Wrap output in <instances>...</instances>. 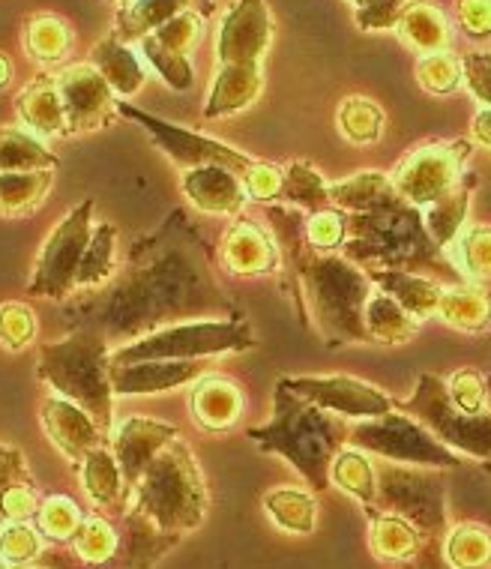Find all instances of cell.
<instances>
[{"instance_id": "6da1fadb", "label": "cell", "mask_w": 491, "mask_h": 569, "mask_svg": "<svg viewBox=\"0 0 491 569\" xmlns=\"http://www.w3.org/2000/svg\"><path fill=\"white\" fill-rule=\"evenodd\" d=\"M210 261L213 249L201 231L183 210H174L159 231L129 249L123 273L106 291L72 306V318L120 345L171 325L240 318Z\"/></svg>"}, {"instance_id": "7a4b0ae2", "label": "cell", "mask_w": 491, "mask_h": 569, "mask_svg": "<svg viewBox=\"0 0 491 569\" xmlns=\"http://www.w3.org/2000/svg\"><path fill=\"white\" fill-rule=\"evenodd\" d=\"M267 226L282 249V264L297 288V303L305 321L327 345H374L365 330V303L374 284L363 267L342 252H318L305 243L303 210L291 204H267Z\"/></svg>"}, {"instance_id": "3957f363", "label": "cell", "mask_w": 491, "mask_h": 569, "mask_svg": "<svg viewBox=\"0 0 491 569\" xmlns=\"http://www.w3.org/2000/svg\"><path fill=\"white\" fill-rule=\"evenodd\" d=\"M342 256L363 270H408L441 284H464L468 279L452 258L434 243L423 222V210L402 196L369 213H348V240Z\"/></svg>"}, {"instance_id": "277c9868", "label": "cell", "mask_w": 491, "mask_h": 569, "mask_svg": "<svg viewBox=\"0 0 491 569\" xmlns=\"http://www.w3.org/2000/svg\"><path fill=\"white\" fill-rule=\"evenodd\" d=\"M348 429L351 426L344 417L305 402L279 381L273 390V417L261 429H249V441L291 461L312 491H327L333 486L330 465L335 452L348 443Z\"/></svg>"}, {"instance_id": "5b68a950", "label": "cell", "mask_w": 491, "mask_h": 569, "mask_svg": "<svg viewBox=\"0 0 491 569\" xmlns=\"http://www.w3.org/2000/svg\"><path fill=\"white\" fill-rule=\"evenodd\" d=\"M127 510H136L162 533L187 537L189 530L204 525L210 510L204 477L198 468L192 447L183 438H174L159 450V456L141 473V480L129 489Z\"/></svg>"}, {"instance_id": "8992f818", "label": "cell", "mask_w": 491, "mask_h": 569, "mask_svg": "<svg viewBox=\"0 0 491 569\" xmlns=\"http://www.w3.org/2000/svg\"><path fill=\"white\" fill-rule=\"evenodd\" d=\"M37 375L51 390L99 422L109 435L114 429V387H111V342L97 330L79 327L60 342H46L40 348Z\"/></svg>"}, {"instance_id": "52a82bcc", "label": "cell", "mask_w": 491, "mask_h": 569, "mask_svg": "<svg viewBox=\"0 0 491 569\" xmlns=\"http://www.w3.org/2000/svg\"><path fill=\"white\" fill-rule=\"evenodd\" d=\"M378 501L374 510L395 512L423 533V558L413 569H450L443 558V540L450 533L447 519V477L434 468H413L395 461H378Z\"/></svg>"}, {"instance_id": "ba28073f", "label": "cell", "mask_w": 491, "mask_h": 569, "mask_svg": "<svg viewBox=\"0 0 491 569\" xmlns=\"http://www.w3.org/2000/svg\"><path fill=\"white\" fill-rule=\"evenodd\" d=\"M255 345L258 333L243 315L222 321H187L111 348V366L144 363V360H219L222 353L249 351Z\"/></svg>"}, {"instance_id": "9c48e42d", "label": "cell", "mask_w": 491, "mask_h": 569, "mask_svg": "<svg viewBox=\"0 0 491 569\" xmlns=\"http://www.w3.org/2000/svg\"><path fill=\"white\" fill-rule=\"evenodd\" d=\"M348 443L383 461L413 465V468L447 471V468L462 465L459 452L438 441L423 422L413 420L411 413H402L399 408L372 420H354V426L348 429Z\"/></svg>"}, {"instance_id": "30bf717a", "label": "cell", "mask_w": 491, "mask_h": 569, "mask_svg": "<svg viewBox=\"0 0 491 569\" xmlns=\"http://www.w3.org/2000/svg\"><path fill=\"white\" fill-rule=\"evenodd\" d=\"M395 408L423 422L450 450L473 456V459H491V411L464 413L452 402L447 381L438 375H420L417 390L404 402H395Z\"/></svg>"}, {"instance_id": "8fae6325", "label": "cell", "mask_w": 491, "mask_h": 569, "mask_svg": "<svg viewBox=\"0 0 491 569\" xmlns=\"http://www.w3.org/2000/svg\"><path fill=\"white\" fill-rule=\"evenodd\" d=\"M90 237H93V198L81 201L63 222L54 226L30 276V295L63 300L72 288H79L76 279H79L81 258L88 252Z\"/></svg>"}, {"instance_id": "7c38bea8", "label": "cell", "mask_w": 491, "mask_h": 569, "mask_svg": "<svg viewBox=\"0 0 491 569\" xmlns=\"http://www.w3.org/2000/svg\"><path fill=\"white\" fill-rule=\"evenodd\" d=\"M471 153L473 144L464 138H459V141H429V144H420L408 157L399 159L390 180L408 204L425 210L462 180L464 162Z\"/></svg>"}, {"instance_id": "4fadbf2b", "label": "cell", "mask_w": 491, "mask_h": 569, "mask_svg": "<svg viewBox=\"0 0 491 569\" xmlns=\"http://www.w3.org/2000/svg\"><path fill=\"white\" fill-rule=\"evenodd\" d=\"M118 111L123 118L136 120L138 127L148 129L150 138H153V144H157L162 153H168L171 162L183 168V171L201 166H219L228 168V171H234V174H240V180H243L258 162V159L246 157L240 150L228 148V144H222L217 138L201 136V132H192V129L174 127V123L153 118L148 111L129 106V102H118Z\"/></svg>"}, {"instance_id": "5bb4252c", "label": "cell", "mask_w": 491, "mask_h": 569, "mask_svg": "<svg viewBox=\"0 0 491 569\" xmlns=\"http://www.w3.org/2000/svg\"><path fill=\"white\" fill-rule=\"evenodd\" d=\"M279 381L305 402L318 405L344 420H372L395 408V399L351 375H300V378H279Z\"/></svg>"}, {"instance_id": "9a60e30c", "label": "cell", "mask_w": 491, "mask_h": 569, "mask_svg": "<svg viewBox=\"0 0 491 569\" xmlns=\"http://www.w3.org/2000/svg\"><path fill=\"white\" fill-rule=\"evenodd\" d=\"M270 46V12L264 0H237L219 28L217 58L219 72L261 76V58Z\"/></svg>"}, {"instance_id": "2e32d148", "label": "cell", "mask_w": 491, "mask_h": 569, "mask_svg": "<svg viewBox=\"0 0 491 569\" xmlns=\"http://www.w3.org/2000/svg\"><path fill=\"white\" fill-rule=\"evenodd\" d=\"M58 90L67 111L69 136L102 129L114 118V90L93 63H72L58 72Z\"/></svg>"}, {"instance_id": "e0dca14e", "label": "cell", "mask_w": 491, "mask_h": 569, "mask_svg": "<svg viewBox=\"0 0 491 569\" xmlns=\"http://www.w3.org/2000/svg\"><path fill=\"white\" fill-rule=\"evenodd\" d=\"M198 37H201V16L187 10L174 16L171 21H166L150 37H144L141 40V51H144V58L153 63V69H157L171 88L189 90L192 81H196L189 54L196 49Z\"/></svg>"}, {"instance_id": "ac0fdd59", "label": "cell", "mask_w": 491, "mask_h": 569, "mask_svg": "<svg viewBox=\"0 0 491 569\" xmlns=\"http://www.w3.org/2000/svg\"><path fill=\"white\" fill-rule=\"evenodd\" d=\"M222 267L231 276H270L282 270V249L275 243L273 231L258 226L255 219H234L222 237Z\"/></svg>"}, {"instance_id": "d6986e66", "label": "cell", "mask_w": 491, "mask_h": 569, "mask_svg": "<svg viewBox=\"0 0 491 569\" xmlns=\"http://www.w3.org/2000/svg\"><path fill=\"white\" fill-rule=\"evenodd\" d=\"M42 429L49 435V441L67 456L72 465H79L90 450L106 447L111 441L109 435L99 429V422L90 417L84 408L69 402L63 396H49L40 408Z\"/></svg>"}, {"instance_id": "ffe728a7", "label": "cell", "mask_w": 491, "mask_h": 569, "mask_svg": "<svg viewBox=\"0 0 491 569\" xmlns=\"http://www.w3.org/2000/svg\"><path fill=\"white\" fill-rule=\"evenodd\" d=\"M217 360H144V363L111 366L114 396H153L196 383L213 372Z\"/></svg>"}, {"instance_id": "44dd1931", "label": "cell", "mask_w": 491, "mask_h": 569, "mask_svg": "<svg viewBox=\"0 0 491 569\" xmlns=\"http://www.w3.org/2000/svg\"><path fill=\"white\" fill-rule=\"evenodd\" d=\"M178 438V429L171 422L153 420V417H127L111 429V450L118 456L120 471L127 477V486L132 489L148 465L159 456L162 447Z\"/></svg>"}, {"instance_id": "7402d4cb", "label": "cell", "mask_w": 491, "mask_h": 569, "mask_svg": "<svg viewBox=\"0 0 491 569\" xmlns=\"http://www.w3.org/2000/svg\"><path fill=\"white\" fill-rule=\"evenodd\" d=\"M180 189L196 210L217 213V217H234L249 201L240 174L219 166L189 168V171H183Z\"/></svg>"}, {"instance_id": "603a6c76", "label": "cell", "mask_w": 491, "mask_h": 569, "mask_svg": "<svg viewBox=\"0 0 491 569\" xmlns=\"http://www.w3.org/2000/svg\"><path fill=\"white\" fill-rule=\"evenodd\" d=\"M189 413L204 432H228L243 417V390L226 375L207 372L192 383Z\"/></svg>"}, {"instance_id": "cb8c5ba5", "label": "cell", "mask_w": 491, "mask_h": 569, "mask_svg": "<svg viewBox=\"0 0 491 569\" xmlns=\"http://www.w3.org/2000/svg\"><path fill=\"white\" fill-rule=\"evenodd\" d=\"M365 273H369L378 291L393 297L395 303L402 306L404 312L417 318V321H425V318H432L441 309L447 284H441L438 279L408 273V270H365Z\"/></svg>"}, {"instance_id": "d4e9b609", "label": "cell", "mask_w": 491, "mask_h": 569, "mask_svg": "<svg viewBox=\"0 0 491 569\" xmlns=\"http://www.w3.org/2000/svg\"><path fill=\"white\" fill-rule=\"evenodd\" d=\"M363 510L369 516V546H372L374 558L408 563L411 569L417 567V560L423 558L425 549L423 533L395 512L374 510V507H363Z\"/></svg>"}, {"instance_id": "484cf974", "label": "cell", "mask_w": 491, "mask_h": 569, "mask_svg": "<svg viewBox=\"0 0 491 569\" xmlns=\"http://www.w3.org/2000/svg\"><path fill=\"white\" fill-rule=\"evenodd\" d=\"M19 118L24 127L33 129V136L54 138L69 136L67 129V111H63V99L58 90V76H40L33 79L28 88L19 93Z\"/></svg>"}, {"instance_id": "4316f807", "label": "cell", "mask_w": 491, "mask_h": 569, "mask_svg": "<svg viewBox=\"0 0 491 569\" xmlns=\"http://www.w3.org/2000/svg\"><path fill=\"white\" fill-rule=\"evenodd\" d=\"M81 489L97 507H118L120 512L127 510L129 486L127 477L120 471V461L111 450V443L90 450L84 459L79 461Z\"/></svg>"}, {"instance_id": "83f0119b", "label": "cell", "mask_w": 491, "mask_h": 569, "mask_svg": "<svg viewBox=\"0 0 491 569\" xmlns=\"http://www.w3.org/2000/svg\"><path fill=\"white\" fill-rule=\"evenodd\" d=\"M180 542V537L162 533L157 525H150L144 516L136 510H123V537H120L118 563L120 569H150L166 551H171Z\"/></svg>"}, {"instance_id": "f1b7e54d", "label": "cell", "mask_w": 491, "mask_h": 569, "mask_svg": "<svg viewBox=\"0 0 491 569\" xmlns=\"http://www.w3.org/2000/svg\"><path fill=\"white\" fill-rule=\"evenodd\" d=\"M473 189H477V174H473V171H464L462 180H459L447 196L438 198L434 204H429L423 210L425 228H429V234H432V240L441 246L443 252H450L452 243H455L459 234L464 231Z\"/></svg>"}, {"instance_id": "f546056e", "label": "cell", "mask_w": 491, "mask_h": 569, "mask_svg": "<svg viewBox=\"0 0 491 569\" xmlns=\"http://www.w3.org/2000/svg\"><path fill=\"white\" fill-rule=\"evenodd\" d=\"M395 196L399 192H395L393 180L381 171H360V174L330 183V201L344 213H369V210H378L387 201H393Z\"/></svg>"}, {"instance_id": "4dcf8cb0", "label": "cell", "mask_w": 491, "mask_h": 569, "mask_svg": "<svg viewBox=\"0 0 491 569\" xmlns=\"http://www.w3.org/2000/svg\"><path fill=\"white\" fill-rule=\"evenodd\" d=\"M330 482L344 495H351L363 507H374L378 501V471L369 452L357 450L351 443H344L342 450L335 452L333 465H330Z\"/></svg>"}, {"instance_id": "1f68e13d", "label": "cell", "mask_w": 491, "mask_h": 569, "mask_svg": "<svg viewBox=\"0 0 491 569\" xmlns=\"http://www.w3.org/2000/svg\"><path fill=\"white\" fill-rule=\"evenodd\" d=\"M54 168L46 171H0V217H28L46 201Z\"/></svg>"}, {"instance_id": "d6a6232c", "label": "cell", "mask_w": 491, "mask_h": 569, "mask_svg": "<svg viewBox=\"0 0 491 569\" xmlns=\"http://www.w3.org/2000/svg\"><path fill=\"white\" fill-rule=\"evenodd\" d=\"M443 321L462 333H485L491 327V303L482 288L473 282L452 284L443 291L441 309H438Z\"/></svg>"}, {"instance_id": "836d02e7", "label": "cell", "mask_w": 491, "mask_h": 569, "mask_svg": "<svg viewBox=\"0 0 491 569\" xmlns=\"http://www.w3.org/2000/svg\"><path fill=\"white\" fill-rule=\"evenodd\" d=\"M90 63L102 72V79L109 81L111 90L120 93V97H132L141 90L144 79H148V72L144 67L138 63V58L132 51L118 40V37H109V40H102L90 54Z\"/></svg>"}, {"instance_id": "e575fe53", "label": "cell", "mask_w": 491, "mask_h": 569, "mask_svg": "<svg viewBox=\"0 0 491 569\" xmlns=\"http://www.w3.org/2000/svg\"><path fill=\"white\" fill-rule=\"evenodd\" d=\"M395 28L411 49L425 51V54L447 51V46H450V24L432 3H408Z\"/></svg>"}, {"instance_id": "d590c367", "label": "cell", "mask_w": 491, "mask_h": 569, "mask_svg": "<svg viewBox=\"0 0 491 569\" xmlns=\"http://www.w3.org/2000/svg\"><path fill=\"white\" fill-rule=\"evenodd\" d=\"M264 510L285 533H297V537L312 533L314 525H318V501H314V495L305 489H294V486L267 491Z\"/></svg>"}, {"instance_id": "8d00e7d4", "label": "cell", "mask_w": 491, "mask_h": 569, "mask_svg": "<svg viewBox=\"0 0 491 569\" xmlns=\"http://www.w3.org/2000/svg\"><path fill=\"white\" fill-rule=\"evenodd\" d=\"M417 318L404 312L393 297L383 291H372L365 303V330L374 345H402L417 336Z\"/></svg>"}, {"instance_id": "74e56055", "label": "cell", "mask_w": 491, "mask_h": 569, "mask_svg": "<svg viewBox=\"0 0 491 569\" xmlns=\"http://www.w3.org/2000/svg\"><path fill=\"white\" fill-rule=\"evenodd\" d=\"M196 0H132L129 7L120 10L118 30L114 37L120 42L144 40L153 30L162 28L166 21H171L180 12H187Z\"/></svg>"}, {"instance_id": "f35d334b", "label": "cell", "mask_w": 491, "mask_h": 569, "mask_svg": "<svg viewBox=\"0 0 491 569\" xmlns=\"http://www.w3.org/2000/svg\"><path fill=\"white\" fill-rule=\"evenodd\" d=\"M24 49L42 67H54L72 49V30H69L67 21L60 16H51V12L30 16L28 24H24Z\"/></svg>"}, {"instance_id": "ab89813d", "label": "cell", "mask_w": 491, "mask_h": 569, "mask_svg": "<svg viewBox=\"0 0 491 569\" xmlns=\"http://www.w3.org/2000/svg\"><path fill=\"white\" fill-rule=\"evenodd\" d=\"M279 201L297 207L303 213H318L324 207H333V201H330V183L309 162H291V166H285Z\"/></svg>"}, {"instance_id": "60d3db41", "label": "cell", "mask_w": 491, "mask_h": 569, "mask_svg": "<svg viewBox=\"0 0 491 569\" xmlns=\"http://www.w3.org/2000/svg\"><path fill=\"white\" fill-rule=\"evenodd\" d=\"M72 555L88 569H109L120 551V533L102 516H84L79 533L72 537Z\"/></svg>"}, {"instance_id": "b9f144b4", "label": "cell", "mask_w": 491, "mask_h": 569, "mask_svg": "<svg viewBox=\"0 0 491 569\" xmlns=\"http://www.w3.org/2000/svg\"><path fill=\"white\" fill-rule=\"evenodd\" d=\"M114 273H118V228L111 222H99L93 228V237H90L88 252L81 258L76 284L79 288H102L114 279Z\"/></svg>"}, {"instance_id": "7bdbcfd3", "label": "cell", "mask_w": 491, "mask_h": 569, "mask_svg": "<svg viewBox=\"0 0 491 569\" xmlns=\"http://www.w3.org/2000/svg\"><path fill=\"white\" fill-rule=\"evenodd\" d=\"M54 166L58 157L40 138L24 129L0 127V171H46Z\"/></svg>"}, {"instance_id": "ee69618b", "label": "cell", "mask_w": 491, "mask_h": 569, "mask_svg": "<svg viewBox=\"0 0 491 569\" xmlns=\"http://www.w3.org/2000/svg\"><path fill=\"white\" fill-rule=\"evenodd\" d=\"M443 558L450 569H489L491 567V530L473 521L455 525L443 540Z\"/></svg>"}, {"instance_id": "f6af8a7d", "label": "cell", "mask_w": 491, "mask_h": 569, "mask_svg": "<svg viewBox=\"0 0 491 569\" xmlns=\"http://www.w3.org/2000/svg\"><path fill=\"white\" fill-rule=\"evenodd\" d=\"M447 256L452 258V264L462 270L468 282L491 279V226L464 228Z\"/></svg>"}, {"instance_id": "bcb514c9", "label": "cell", "mask_w": 491, "mask_h": 569, "mask_svg": "<svg viewBox=\"0 0 491 569\" xmlns=\"http://www.w3.org/2000/svg\"><path fill=\"white\" fill-rule=\"evenodd\" d=\"M81 521H84V512L72 498L67 495H49L46 501L40 503V510L33 516V525L40 530L42 537L49 542H72V537L79 533Z\"/></svg>"}, {"instance_id": "7dc6e473", "label": "cell", "mask_w": 491, "mask_h": 569, "mask_svg": "<svg viewBox=\"0 0 491 569\" xmlns=\"http://www.w3.org/2000/svg\"><path fill=\"white\" fill-rule=\"evenodd\" d=\"M339 132L351 144H372L383 132V111L374 106L372 99L348 97L339 106Z\"/></svg>"}, {"instance_id": "c3c4849f", "label": "cell", "mask_w": 491, "mask_h": 569, "mask_svg": "<svg viewBox=\"0 0 491 569\" xmlns=\"http://www.w3.org/2000/svg\"><path fill=\"white\" fill-rule=\"evenodd\" d=\"M42 551H46V537L37 530V525L30 521L0 525V555L10 567H30L33 560L42 558Z\"/></svg>"}, {"instance_id": "681fc988", "label": "cell", "mask_w": 491, "mask_h": 569, "mask_svg": "<svg viewBox=\"0 0 491 569\" xmlns=\"http://www.w3.org/2000/svg\"><path fill=\"white\" fill-rule=\"evenodd\" d=\"M348 240V213L339 207H324L305 217V243L318 252H342Z\"/></svg>"}, {"instance_id": "f907efd6", "label": "cell", "mask_w": 491, "mask_h": 569, "mask_svg": "<svg viewBox=\"0 0 491 569\" xmlns=\"http://www.w3.org/2000/svg\"><path fill=\"white\" fill-rule=\"evenodd\" d=\"M37 339V318L28 303L10 300L0 303V348L7 351H24Z\"/></svg>"}, {"instance_id": "816d5d0a", "label": "cell", "mask_w": 491, "mask_h": 569, "mask_svg": "<svg viewBox=\"0 0 491 569\" xmlns=\"http://www.w3.org/2000/svg\"><path fill=\"white\" fill-rule=\"evenodd\" d=\"M462 79V63L452 58L450 51H434V54H425V58L417 63V81H420L429 93H450V90L459 88V81Z\"/></svg>"}, {"instance_id": "f5cc1de1", "label": "cell", "mask_w": 491, "mask_h": 569, "mask_svg": "<svg viewBox=\"0 0 491 569\" xmlns=\"http://www.w3.org/2000/svg\"><path fill=\"white\" fill-rule=\"evenodd\" d=\"M447 390H450V399L464 413H482L489 411L485 408V399H489V387H485V378H482L480 369H459L447 378Z\"/></svg>"}, {"instance_id": "db71d44e", "label": "cell", "mask_w": 491, "mask_h": 569, "mask_svg": "<svg viewBox=\"0 0 491 569\" xmlns=\"http://www.w3.org/2000/svg\"><path fill=\"white\" fill-rule=\"evenodd\" d=\"M282 177H285V171L273 162H255V168L243 177L246 196L252 201H261V204H273L282 192Z\"/></svg>"}, {"instance_id": "11a10c76", "label": "cell", "mask_w": 491, "mask_h": 569, "mask_svg": "<svg viewBox=\"0 0 491 569\" xmlns=\"http://www.w3.org/2000/svg\"><path fill=\"white\" fill-rule=\"evenodd\" d=\"M408 0H369L365 7L357 12V24L363 30H387L395 28L402 19Z\"/></svg>"}, {"instance_id": "9f6ffc18", "label": "cell", "mask_w": 491, "mask_h": 569, "mask_svg": "<svg viewBox=\"0 0 491 569\" xmlns=\"http://www.w3.org/2000/svg\"><path fill=\"white\" fill-rule=\"evenodd\" d=\"M464 79H468V88L473 90V97L480 99L482 106L491 109V60L489 54H471V58L462 60Z\"/></svg>"}, {"instance_id": "6f0895ef", "label": "cell", "mask_w": 491, "mask_h": 569, "mask_svg": "<svg viewBox=\"0 0 491 569\" xmlns=\"http://www.w3.org/2000/svg\"><path fill=\"white\" fill-rule=\"evenodd\" d=\"M459 21L471 37H491V0H459Z\"/></svg>"}, {"instance_id": "680465c9", "label": "cell", "mask_w": 491, "mask_h": 569, "mask_svg": "<svg viewBox=\"0 0 491 569\" xmlns=\"http://www.w3.org/2000/svg\"><path fill=\"white\" fill-rule=\"evenodd\" d=\"M473 138L480 141V144H485V148H491V109L485 106V109L473 118Z\"/></svg>"}, {"instance_id": "91938a15", "label": "cell", "mask_w": 491, "mask_h": 569, "mask_svg": "<svg viewBox=\"0 0 491 569\" xmlns=\"http://www.w3.org/2000/svg\"><path fill=\"white\" fill-rule=\"evenodd\" d=\"M10 81H12V63L7 54H0V90L10 88Z\"/></svg>"}, {"instance_id": "94428289", "label": "cell", "mask_w": 491, "mask_h": 569, "mask_svg": "<svg viewBox=\"0 0 491 569\" xmlns=\"http://www.w3.org/2000/svg\"><path fill=\"white\" fill-rule=\"evenodd\" d=\"M0 569H10V563H7V558L0 555Z\"/></svg>"}, {"instance_id": "6125c7cd", "label": "cell", "mask_w": 491, "mask_h": 569, "mask_svg": "<svg viewBox=\"0 0 491 569\" xmlns=\"http://www.w3.org/2000/svg\"><path fill=\"white\" fill-rule=\"evenodd\" d=\"M16 569H37V567H16Z\"/></svg>"}, {"instance_id": "be15d7a7", "label": "cell", "mask_w": 491, "mask_h": 569, "mask_svg": "<svg viewBox=\"0 0 491 569\" xmlns=\"http://www.w3.org/2000/svg\"><path fill=\"white\" fill-rule=\"evenodd\" d=\"M489 60H491V54H489Z\"/></svg>"}]
</instances>
